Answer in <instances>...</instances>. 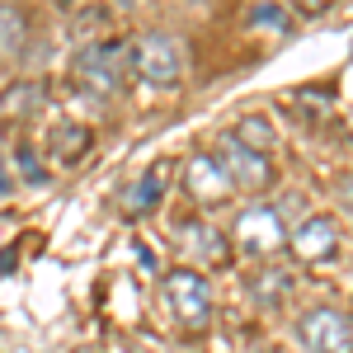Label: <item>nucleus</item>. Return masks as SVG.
<instances>
[{
	"label": "nucleus",
	"mask_w": 353,
	"mask_h": 353,
	"mask_svg": "<svg viewBox=\"0 0 353 353\" xmlns=\"http://www.w3.org/2000/svg\"><path fill=\"white\" fill-rule=\"evenodd\" d=\"M14 189V179H10V170H5V156H0V193Z\"/></svg>",
	"instance_id": "dca6fc26"
},
{
	"label": "nucleus",
	"mask_w": 353,
	"mask_h": 353,
	"mask_svg": "<svg viewBox=\"0 0 353 353\" xmlns=\"http://www.w3.org/2000/svg\"><path fill=\"white\" fill-rule=\"evenodd\" d=\"M76 76L94 94H118L123 90V76H128V48L118 38H99V43L81 48L76 52Z\"/></svg>",
	"instance_id": "f257e3e1"
},
{
	"label": "nucleus",
	"mask_w": 353,
	"mask_h": 353,
	"mask_svg": "<svg viewBox=\"0 0 353 353\" xmlns=\"http://www.w3.org/2000/svg\"><path fill=\"white\" fill-rule=\"evenodd\" d=\"M24 38H28V19L14 10V5H0V52H19L24 48Z\"/></svg>",
	"instance_id": "f8f14e48"
},
{
	"label": "nucleus",
	"mask_w": 353,
	"mask_h": 353,
	"mask_svg": "<svg viewBox=\"0 0 353 353\" xmlns=\"http://www.w3.org/2000/svg\"><path fill=\"white\" fill-rule=\"evenodd\" d=\"M161 193H165V170L156 165L151 174H141V179H132L128 189H123V198H118V212L128 221L146 217V212H156L161 208Z\"/></svg>",
	"instance_id": "1a4fd4ad"
},
{
	"label": "nucleus",
	"mask_w": 353,
	"mask_h": 353,
	"mask_svg": "<svg viewBox=\"0 0 353 353\" xmlns=\"http://www.w3.org/2000/svg\"><path fill=\"white\" fill-rule=\"evenodd\" d=\"M165 301H170V311H174V321L184 330H208L212 321V292H208V278L198 269H174L165 273Z\"/></svg>",
	"instance_id": "f03ea898"
},
{
	"label": "nucleus",
	"mask_w": 353,
	"mask_h": 353,
	"mask_svg": "<svg viewBox=\"0 0 353 353\" xmlns=\"http://www.w3.org/2000/svg\"><path fill=\"white\" fill-rule=\"evenodd\" d=\"M132 66L141 81L151 85H174L179 71H184V57H179V43L170 33H141L132 43Z\"/></svg>",
	"instance_id": "39448f33"
},
{
	"label": "nucleus",
	"mask_w": 353,
	"mask_h": 353,
	"mask_svg": "<svg viewBox=\"0 0 353 353\" xmlns=\"http://www.w3.org/2000/svg\"><path fill=\"white\" fill-rule=\"evenodd\" d=\"M217 165L226 170L231 189L264 193V189L273 184V165H269V156H259V151H250V146H241V141H236L231 132L221 137V156H217Z\"/></svg>",
	"instance_id": "423d86ee"
},
{
	"label": "nucleus",
	"mask_w": 353,
	"mask_h": 353,
	"mask_svg": "<svg viewBox=\"0 0 353 353\" xmlns=\"http://www.w3.org/2000/svg\"><path fill=\"white\" fill-rule=\"evenodd\" d=\"M0 109L10 113V118H24V113L33 109H43V85L38 81H24V85H14L5 99H0Z\"/></svg>",
	"instance_id": "ddd939ff"
},
{
	"label": "nucleus",
	"mask_w": 353,
	"mask_h": 353,
	"mask_svg": "<svg viewBox=\"0 0 353 353\" xmlns=\"http://www.w3.org/2000/svg\"><path fill=\"white\" fill-rule=\"evenodd\" d=\"M288 245H292V254H297L301 264H311V269H321V264H330L334 254H339V221L330 217V212H316V217H306L288 236Z\"/></svg>",
	"instance_id": "0eeeda50"
},
{
	"label": "nucleus",
	"mask_w": 353,
	"mask_h": 353,
	"mask_svg": "<svg viewBox=\"0 0 353 353\" xmlns=\"http://www.w3.org/2000/svg\"><path fill=\"white\" fill-rule=\"evenodd\" d=\"M297 339L311 353H353V321L344 306H311L297 321Z\"/></svg>",
	"instance_id": "20e7f679"
},
{
	"label": "nucleus",
	"mask_w": 353,
	"mask_h": 353,
	"mask_svg": "<svg viewBox=\"0 0 353 353\" xmlns=\"http://www.w3.org/2000/svg\"><path fill=\"white\" fill-rule=\"evenodd\" d=\"M184 189L203 208H212V203H226L231 198V179H226V170L217 165V156H189V165H184Z\"/></svg>",
	"instance_id": "6e6552de"
},
{
	"label": "nucleus",
	"mask_w": 353,
	"mask_h": 353,
	"mask_svg": "<svg viewBox=\"0 0 353 353\" xmlns=\"http://www.w3.org/2000/svg\"><path fill=\"white\" fill-rule=\"evenodd\" d=\"M231 231H236V245L250 259H269V254H278L288 245V226L278 217V208H269V203H250Z\"/></svg>",
	"instance_id": "7ed1b4c3"
},
{
	"label": "nucleus",
	"mask_w": 353,
	"mask_h": 353,
	"mask_svg": "<svg viewBox=\"0 0 353 353\" xmlns=\"http://www.w3.org/2000/svg\"><path fill=\"white\" fill-rule=\"evenodd\" d=\"M90 151V128H81V123H61V128H52V156L61 165H76Z\"/></svg>",
	"instance_id": "9d476101"
},
{
	"label": "nucleus",
	"mask_w": 353,
	"mask_h": 353,
	"mask_svg": "<svg viewBox=\"0 0 353 353\" xmlns=\"http://www.w3.org/2000/svg\"><path fill=\"white\" fill-rule=\"evenodd\" d=\"M250 19H254V24H283V14H278V10H254Z\"/></svg>",
	"instance_id": "2eb2a0df"
},
{
	"label": "nucleus",
	"mask_w": 353,
	"mask_h": 353,
	"mask_svg": "<svg viewBox=\"0 0 353 353\" xmlns=\"http://www.w3.org/2000/svg\"><path fill=\"white\" fill-rule=\"evenodd\" d=\"M19 170H24V179L28 184H48V170H43V165H38V156H33V151H19Z\"/></svg>",
	"instance_id": "4468645a"
},
{
	"label": "nucleus",
	"mask_w": 353,
	"mask_h": 353,
	"mask_svg": "<svg viewBox=\"0 0 353 353\" xmlns=\"http://www.w3.org/2000/svg\"><path fill=\"white\" fill-rule=\"evenodd\" d=\"M231 137H236L241 146H250V151H259V156H264V151L273 146V123L264 118V113H250V118H241V123L231 128Z\"/></svg>",
	"instance_id": "9b49d317"
}]
</instances>
